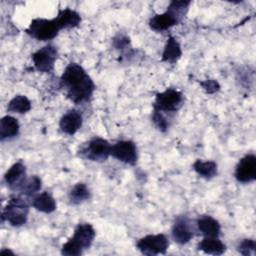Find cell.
<instances>
[{"label": "cell", "mask_w": 256, "mask_h": 256, "mask_svg": "<svg viewBox=\"0 0 256 256\" xmlns=\"http://www.w3.org/2000/svg\"><path fill=\"white\" fill-rule=\"evenodd\" d=\"M60 83L66 97L75 104L87 102L95 90L93 80L84 68L77 63H70L66 66L61 75Z\"/></svg>", "instance_id": "1"}, {"label": "cell", "mask_w": 256, "mask_h": 256, "mask_svg": "<svg viewBox=\"0 0 256 256\" xmlns=\"http://www.w3.org/2000/svg\"><path fill=\"white\" fill-rule=\"evenodd\" d=\"M96 232L89 223H79L74 230L72 237L62 245L61 253L66 256H79L85 249H88L95 238Z\"/></svg>", "instance_id": "2"}, {"label": "cell", "mask_w": 256, "mask_h": 256, "mask_svg": "<svg viewBox=\"0 0 256 256\" xmlns=\"http://www.w3.org/2000/svg\"><path fill=\"white\" fill-rule=\"evenodd\" d=\"M29 206L26 201L20 197H11L1 213L2 222L7 221L14 227H19L27 222Z\"/></svg>", "instance_id": "3"}, {"label": "cell", "mask_w": 256, "mask_h": 256, "mask_svg": "<svg viewBox=\"0 0 256 256\" xmlns=\"http://www.w3.org/2000/svg\"><path fill=\"white\" fill-rule=\"evenodd\" d=\"M112 145L101 137H94L85 142L78 150L81 158L94 162H103L111 155Z\"/></svg>", "instance_id": "4"}, {"label": "cell", "mask_w": 256, "mask_h": 256, "mask_svg": "<svg viewBox=\"0 0 256 256\" xmlns=\"http://www.w3.org/2000/svg\"><path fill=\"white\" fill-rule=\"evenodd\" d=\"M184 101L182 92L177 89L167 88L163 92L156 94L153 103V110L162 112L164 114L177 112Z\"/></svg>", "instance_id": "5"}, {"label": "cell", "mask_w": 256, "mask_h": 256, "mask_svg": "<svg viewBox=\"0 0 256 256\" xmlns=\"http://www.w3.org/2000/svg\"><path fill=\"white\" fill-rule=\"evenodd\" d=\"M28 35L39 41H47L55 38L60 31L55 19L35 18L25 30Z\"/></svg>", "instance_id": "6"}, {"label": "cell", "mask_w": 256, "mask_h": 256, "mask_svg": "<svg viewBox=\"0 0 256 256\" xmlns=\"http://www.w3.org/2000/svg\"><path fill=\"white\" fill-rule=\"evenodd\" d=\"M136 246L144 255L165 254L169 247V240L164 234H150L139 239Z\"/></svg>", "instance_id": "7"}, {"label": "cell", "mask_w": 256, "mask_h": 256, "mask_svg": "<svg viewBox=\"0 0 256 256\" xmlns=\"http://www.w3.org/2000/svg\"><path fill=\"white\" fill-rule=\"evenodd\" d=\"M58 56L57 48L53 45H46L38 49L32 55V61L37 71L50 73L54 70L55 61Z\"/></svg>", "instance_id": "8"}, {"label": "cell", "mask_w": 256, "mask_h": 256, "mask_svg": "<svg viewBox=\"0 0 256 256\" xmlns=\"http://www.w3.org/2000/svg\"><path fill=\"white\" fill-rule=\"evenodd\" d=\"M234 176L240 183H251L256 179V156L247 154L242 157L235 167Z\"/></svg>", "instance_id": "9"}, {"label": "cell", "mask_w": 256, "mask_h": 256, "mask_svg": "<svg viewBox=\"0 0 256 256\" xmlns=\"http://www.w3.org/2000/svg\"><path fill=\"white\" fill-rule=\"evenodd\" d=\"M111 156L125 164L135 165L138 158L137 147L130 140L118 141L111 147Z\"/></svg>", "instance_id": "10"}, {"label": "cell", "mask_w": 256, "mask_h": 256, "mask_svg": "<svg viewBox=\"0 0 256 256\" xmlns=\"http://www.w3.org/2000/svg\"><path fill=\"white\" fill-rule=\"evenodd\" d=\"M194 227L191 221L184 216L178 217L172 226V237L178 244H186L194 237Z\"/></svg>", "instance_id": "11"}, {"label": "cell", "mask_w": 256, "mask_h": 256, "mask_svg": "<svg viewBox=\"0 0 256 256\" xmlns=\"http://www.w3.org/2000/svg\"><path fill=\"white\" fill-rule=\"evenodd\" d=\"M83 117L80 111L71 109L61 117L59 121L60 130L67 135H74L82 126Z\"/></svg>", "instance_id": "12"}, {"label": "cell", "mask_w": 256, "mask_h": 256, "mask_svg": "<svg viewBox=\"0 0 256 256\" xmlns=\"http://www.w3.org/2000/svg\"><path fill=\"white\" fill-rule=\"evenodd\" d=\"M26 179V167L21 161L14 163L4 175L6 184L13 190H20Z\"/></svg>", "instance_id": "13"}, {"label": "cell", "mask_w": 256, "mask_h": 256, "mask_svg": "<svg viewBox=\"0 0 256 256\" xmlns=\"http://www.w3.org/2000/svg\"><path fill=\"white\" fill-rule=\"evenodd\" d=\"M197 229L205 237H219L221 234V226L219 222L209 215H203L196 221Z\"/></svg>", "instance_id": "14"}, {"label": "cell", "mask_w": 256, "mask_h": 256, "mask_svg": "<svg viewBox=\"0 0 256 256\" xmlns=\"http://www.w3.org/2000/svg\"><path fill=\"white\" fill-rule=\"evenodd\" d=\"M58 27L61 29L75 28L81 23V16L78 12L70 8L59 10L57 16L54 18Z\"/></svg>", "instance_id": "15"}, {"label": "cell", "mask_w": 256, "mask_h": 256, "mask_svg": "<svg viewBox=\"0 0 256 256\" xmlns=\"http://www.w3.org/2000/svg\"><path fill=\"white\" fill-rule=\"evenodd\" d=\"M20 125L16 118L6 115L0 120V140H8L16 137L19 134Z\"/></svg>", "instance_id": "16"}, {"label": "cell", "mask_w": 256, "mask_h": 256, "mask_svg": "<svg viewBox=\"0 0 256 256\" xmlns=\"http://www.w3.org/2000/svg\"><path fill=\"white\" fill-rule=\"evenodd\" d=\"M32 206L39 212L49 214L56 210L57 204L54 197L49 192L44 191L33 198Z\"/></svg>", "instance_id": "17"}, {"label": "cell", "mask_w": 256, "mask_h": 256, "mask_svg": "<svg viewBox=\"0 0 256 256\" xmlns=\"http://www.w3.org/2000/svg\"><path fill=\"white\" fill-rule=\"evenodd\" d=\"M182 56L181 46L176 40V38L170 36L165 44L163 53H162V61L174 64L176 63Z\"/></svg>", "instance_id": "18"}, {"label": "cell", "mask_w": 256, "mask_h": 256, "mask_svg": "<svg viewBox=\"0 0 256 256\" xmlns=\"http://www.w3.org/2000/svg\"><path fill=\"white\" fill-rule=\"evenodd\" d=\"M198 249L206 254L221 255L226 250V245L218 237H205L198 243Z\"/></svg>", "instance_id": "19"}, {"label": "cell", "mask_w": 256, "mask_h": 256, "mask_svg": "<svg viewBox=\"0 0 256 256\" xmlns=\"http://www.w3.org/2000/svg\"><path fill=\"white\" fill-rule=\"evenodd\" d=\"M177 21L167 12L154 15L149 20V27L156 32H163L177 25Z\"/></svg>", "instance_id": "20"}, {"label": "cell", "mask_w": 256, "mask_h": 256, "mask_svg": "<svg viewBox=\"0 0 256 256\" xmlns=\"http://www.w3.org/2000/svg\"><path fill=\"white\" fill-rule=\"evenodd\" d=\"M193 169L199 176L205 179H211L218 173V166L214 161H202L197 159L193 163Z\"/></svg>", "instance_id": "21"}, {"label": "cell", "mask_w": 256, "mask_h": 256, "mask_svg": "<svg viewBox=\"0 0 256 256\" xmlns=\"http://www.w3.org/2000/svg\"><path fill=\"white\" fill-rule=\"evenodd\" d=\"M90 190L84 183L75 184L68 193V198L71 204L78 205L90 198Z\"/></svg>", "instance_id": "22"}, {"label": "cell", "mask_w": 256, "mask_h": 256, "mask_svg": "<svg viewBox=\"0 0 256 256\" xmlns=\"http://www.w3.org/2000/svg\"><path fill=\"white\" fill-rule=\"evenodd\" d=\"M191 4V1H176L173 0L169 3L168 7H167V12L177 21V23H181L182 20L184 19V17L186 16L189 6Z\"/></svg>", "instance_id": "23"}, {"label": "cell", "mask_w": 256, "mask_h": 256, "mask_svg": "<svg viewBox=\"0 0 256 256\" xmlns=\"http://www.w3.org/2000/svg\"><path fill=\"white\" fill-rule=\"evenodd\" d=\"M31 110V102L25 95H16L8 103L7 111L17 114H25Z\"/></svg>", "instance_id": "24"}, {"label": "cell", "mask_w": 256, "mask_h": 256, "mask_svg": "<svg viewBox=\"0 0 256 256\" xmlns=\"http://www.w3.org/2000/svg\"><path fill=\"white\" fill-rule=\"evenodd\" d=\"M41 186H42L41 179L37 175H33L25 180L24 184L20 188V191L23 195L27 197H31V196H34L36 193H38V191H40Z\"/></svg>", "instance_id": "25"}, {"label": "cell", "mask_w": 256, "mask_h": 256, "mask_svg": "<svg viewBox=\"0 0 256 256\" xmlns=\"http://www.w3.org/2000/svg\"><path fill=\"white\" fill-rule=\"evenodd\" d=\"M152 122L155 125V127L162 132L167 131L170 126L169 119L166 116V114L156 111V110H153V112H152Z\"/></svg>", "instance_id": "26"}, {"label": "cell", "mask_w": 256, "mask_h": 256, "mask_svg": "<svg viewBox=\"0 0 256 256\" xmlns=\"http://www.w3.org/2000/svg\"><path fill=\"white\" fill-rule=\"evenodd\" d=\"M238 252L244 256H251L255 254V250H256V242L254 239H243L238 247Z\"/></svg>", "instance_id": "27"}, {"label": "cell", "mask_w": 256, "mask_h": 256, "mask_svg": "<svg viewBox=\"0 0 256 256\" xmlns=\"http://www.w3.org/2000/svg\"><path fill=\"white\" fill-rule=\"evenodd\" d=\"M200 85L208 94H213L220 90V84L214 79H206L204 81H201Z\"/></svg>", "instance_id": "28"}, {"label": "cell", "mask_w": 256, "mask_h": 256, "mask_svg": "<svg viewBox=\"0 0 256 256\" xmlns=\"http://www.w3.org/2000/svg\"><path fill=\"white\" fill-rule=\"evenodd\" d=\"M113 45L116 49H126L130 45V39L126 35L118 34L113 38Z\"/></svg>", "instance_id": "29"}, {"label": "cell", "mask_w": 256, "mask_h": 256, "mask_svg": "<svg viewBox=\"0 0 256 256\" xmlns=\"http://www.w3.org/2000/svg\"><path fill=\"white\" fill-rule=\"evenodd\" d=\"M1 253H2V254H3V253H9V254H14V253H13V252H12L11 250H9V249H8V250H7V249H2V250H1Z\"/></svg>", "instance_id": "30"}]
</instances>
